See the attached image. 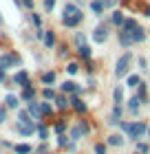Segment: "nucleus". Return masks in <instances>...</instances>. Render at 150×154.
I'll return each mask as SVG.
<instances>
[{"mask_svg":"<svg viewBox=\"0 0 150 154\" xmlns=\"http://www.w3.org/2000/svg\"><path fill=\"white\" fill-rule=\"evenodd\" d=\"M53 7H55V0H46V2H44V9H46V11H51Z\"/></svg>","mask_w":150,"mask_h":154,"instance_id":"obj_31","label":"nucleus"},{"mask_svg":"<svg viewBox=\"0 0 150 154\" xmlns=\"http://www.w3.org/2000/svg\"><path fill=\"white\" fill-rule=\"evenodd\" d=\"M86 132H88V125H86V121H82V123H77L75 128L71 130V139L75 141V139H80L82 134H86Z\"/></svg>","mask_w":150,"mask_h":154,"instance_id":"obj_5","label":"nucleus"},{"mask_svg":"<svg viewBox=\"0 0 150 154\" xmlns=\"http://www.w3.org/2000/svg\"><path fill=\"white\" fill-rule=\"evenodd\" d=\"M42 82H44V84H53L55 82V73H44V75H42Z\"/></svg>","mask_w":150,"mask_h":154,"instance_id":"obj_19","label":"nucleus"},{"mask_svg":"<svg viewBox=\"0 0 150 154\" xmlns=\"http://www.w3.org/2000/svg\"><path fill=\"white\" fill-rule=\"evenodd\" d=\"M130 38H132V42H144V40H146V33H144L141 26H137V29L130 33Z\"/></svg>","mask_w":150,"mask_h":154,"instance_id":"obj_9","label":"nucleus"},{"mask_svg":"<svg viewBox=\"0 0 150 154\" xmlns=\"http://www.w3.org/2000/svg\"><path fill=\"white\" fill-rule=\"evenodd\" d=\"M75 40H77V44H80V46H84V35H82V33H77Z\"/></svg>","mask_w":150,"mask_h":154,"instance_id":"obj_36","label":"nucleus"},{"mask_svg":"<svg viewBox=\"0 0 150 154\" xmlns=\"http://www.w3.org/2000/svg\"><path fill=\"white\" fill-rule=\"evenodd\" d=\"M77 51H80V55H82V57H91V46L88 44H84V46H80V48H77Z\"/></svg>","mask_w":150,"mask_h":154,"instance_id":"obj_14","label":"nucleus"},{"mask_svg":"<svg viewBox=\"0 0 150 154\" xmlns=\"http://www.w3.org/2000/svg\"><path fill=\"white\" fill-rule=\"evenodd\" d=\"M148 137H150V130H148Z\"/></svg>","mask_w":150,"mask_h":154,"instance_id":"obj_44","label":"nucleus"},{"mask_svg":"<svg viewBox=\"0 0 150 154\" xmlns=\"http://www.w3.org/2000/svg\"><path fill=\"white\" fill-rule=\"evenodd\" d=\"M121 115V106H119V103H117V106H115V110H113V117H115V121H117V117Z\"/></svg>","mask_w":150,"mask_h":154,"instance_id":"obj_33","label":"nucleus"},{"mask_svg":"<svg viewBox=\"0 0 150 154\" xmlns=\"http://www.w3.org/2000/svg\"><path fill=\"white\" fill-rule=\"evenodd\" d=\"M121 99H124V90H121V88H115V101L121 103Z\"/></svg>","mask_w":150,"mask_h":154,"instance_id":"obj_26","label":"nucleus"},{"mask_svg":"<svg viewBox=\"0 0 150 154\" xmlns=\"http://www.w3.org/2000/svg\"><path fill=\"white\" fill-rule=\"evenodd\" d=\"M73 108L77 110V112H86V106H84V103L77 99V97H73Z\"/></svg>","mask_w":150,"mask_h":154,"instance_id":"obj_13","label":"nucleus"},{"mask_svg":"<svg viewBox=\"0 0 150 154\" xmlns=\"http://www.w3.org/2000/svg\"><path fill=\"white\" fill-rule=\"evenodd\" d=\"M40 137L46 139V128H44V125H40Z\"/></svg>","mask_w":150,"mask_h":154,"instance_id":"obj_37","label":"nucleus"},{"mask_svg":"<svg viewBox=\"0 0 150 154\" xmlns=\"http://www.w3.org/2000/svg\"><path fill=\"white\" fill-rule=\"evenodd\" d=\"M130 53H124L119 57V62H117V66H115V75L117 77H124V75H128V64H130Z\"/></svg>","mask_w":150,"mask_h":154,"instance_id":"obj_4","label":"nucleus"},{"mask_svg":"<svg viewBox=\"0 0 150 154\" xmlns=\"http://www.w3.org/2000/svg\"><path fill=\"white\" fill-rule=\"evenodd\" d=\"M0 22H2V16H0Z\"/></svg>","mask_w":150,"mask_h":154,"instance_id":"obj_42","label":"nucleus"},{"mask_svg":"<svg viewBox=\"0 0 150 154\" xmlns=\"http://www.w3.org/2000/svg\"><path fill=\"white\" fill-rule=\"evenodd\" d=\"M20 2H22L24 7H29V9H31V7H33V0H20Z\"/></svg>","mask_w":150,"mask_h":154,"instance_id":"obj_38","label":"nucleus"},{"mask_svg":"<svg viewBox=\"0 0 150 154\" xmlns=\"http://www.w3.org/2000/svg\"><path fill=\"white\" fill-rule=\"evenodd\" d=\"M64 128H66V123H64V121H58V123H55V130H58V132H64Z\"/></svg>","mask_w":150,"mask_h":154,"instance_id":"obj_32","label":"nucleus"},{"mask_svg":"<svg viewBox=\"0 0 150 154\" xmlns=\"http://www.w3.org/2000/svg\"><path fill=\"white\" fill-rule=\"evenodd\" d=\"M135 154H141V152H135Z\"/></svg>","mask_w":150,"mask_h":154,"instance_id":"obj_43","label":"nucleus"},{"mask_svg":"<svg viewBox=\"0 0 150 154\" xmlns=\"http://www.w3.org/2000/svg\"><path fill=\"white\" fill-rule=\"evenodd\" d=\"M22 97H24L27 101H33V90H31V86H29V88H24V93H22Z\"/></svg>","mask_w":150,"mask_h":154,"instance_id":"obj_22","label":"nucleus"},{"mask_svg":"<svg viewBox=\"0 0 150 154\" xmlns=\"http://www.w3.org/2000/svg\"><path fill=\"white\" fill-rule=\"evenodd\" d=\"M58 106H60V108H66V106H69V103H66V97H64V95L58 97Z\"/></svg>","mask_w":150,"mask_h":154,"instance_id":"obj_30","label":"nucleus"},{"mask_svg":"<svg viewBox=\"0 0 150 154\" xmlns=\"http://www.w3.org/2000/svg\"><path fill=\"white\" fill-rule=\"evenodd\" d=\"M139 99H137V97H132V99H130V110H132V112H137V108H139Z\"/></svg>","mask_w":150,"mask_h":154,"instance_id":"obj_24","label":"nucleus"},{"mask_svg":"<svg viewBox=\"0 0 150 154\" xmlns=\"http://www.w3.org/2000/svg\"><path fill=\"white\" fill-rule=\"evenodd\" d=\"M62 88H64V93H77V90H80L75 82H64V84H62Z\"/></svg>","mask_w":150,"mask_h":154,"instance_id":"obj_10","label":"nucleus"},{"mask_svg":"<svg viewBox=\"0 0 150 154\" xmlns=\"http://www.w3.org/2000/svg\"><path fill=\"white\" fill-rule=\"evenodd\" d=\"M146 16H148V18H150V7H148V9H146Z\"/></svg>","mask_w":150,"mask_h":154,"instance_id":"obj_41","label":"nucleus"},{"mask_svg":"<svg viewBox=\"0 0 150 154\" xmlns=\"http://www.w3.org/2000/svg\"><path fill=\"white\" fill-rule=\"evenodd\" d=\"M31 145H16V154H29Z\"/></svg>","mask_w":150,"mask_h":154,"instance_id":"obj_18","label":"nucleus"},{"mask_svg":"<svg viewBox=\"0 0 150 154\" xmlns=\"http://www.w3.org/2000/svg\"><path fill=\"white\" fill-rule=\"evenodd\" d=\"M119 125H121V130L128 132V137H130V139H139L146 132V123L144 121H135V123H121L119 121Z\"/></svg>","mask_w":150,"mask_h":154,"instance_id":"obj_2","label":"nucleus"},{"mask_svg":"<svg viewBox=\"0 0 150 154\" xmlns=\"http://www.w3.org/2000/svg\"><path fill=\"white\" fill-rule=\"evenodd\" d=\"M124 22H126V20H124V16H121L119 11L113 13V24H124Z\"/></svg>","mask_w":150,"mask_h":154,"instance_id":"obj_17","label":"nucleus"},{"mask_svg":"<svg viewBox=\"0 0 150 154\" xmlns=\"http://www.w3.org/2000/svg\"><path fill=\"white\" fill-rule=\"evenodd\" d=\"M13 82H16V84H20V86H24V88H29V75H27V71H20V73H16Z\"/></svg>","mask_w":150,"mask_h":154,"instance_id":"obj_8","label":"nucleus"},{"mask_svg":"<svg viewBox=\"0 0 150 154\" xmlns=\"http://www.w3.org/2000/svg\"><path fill=\"white\" fill-rule=\"evenodd\" d=\"M108 143L110 145H121V143H124V139H121L119 134H113V137H108Z\"/></svg>","mask_w":150,"mask_h":154,"instance_id":"obj_16","label":"nucleus"},{"mask_svg":"<svg viewBox=\"0 0 150 154\" xmlns=\"http://www.w3.org/2000/svg\"><path fill=\"white\" fill-rule=\"evenodd\" d=\"M29 112H31L35 119H40V115H42V110H40V103H33V101H31V103H29Z\"/></svg>","mask_w":150,"mask_h":154,"instance_id":"obj_11","label":"nucleus"},{"mask_svg":"<svg viewBox=\"0 0 150 154\" xmlns=\"http://www.w3.org/2000/svg\"><path fill=\"white\" fill-rule=\"evenodd\" d=\"M106 38H108V29H106L104 24H99L97 29H95V35H93V40H95V42H104Z\"/></svg>","mask_w":150,"mask_h":154,"instance_id":"obj_7","label":"nucleus"},{"mask_svg":"<svg viewBox=\"0 0 150 154\" xmlns=\"http://www.w3.org/2000/svg\"><path fill=\"white\" fill-rule=\"evenodd\" d=\"M137 150L144 154V152H148V145H146V143H137Z\"/></svg>","mask_w":150,"mask_h":154,"instance_id":"obj_35","label":"nucleus"},{"mask_svg":"<svg viewBox=\"0 0 150 154\" xmlns=\"http://www.w3.org/2000/svg\"><path fill=\"white\" fill-rule=\"evenodd\" d=\"M77 68H80V66H77L75 62H71V64L66 66V73H71V75H75V73H77Z\"/></svg>","mask_w":150,"mask_h":154,"instance_id":"obj_25","label":"nucleus"},{"mask_svg":"<svg viewBox=\"0 0 150 154\" xmlns=\"http://www.w3.org/2000/svg\"><path fill=\"white\" fill-rule=\"evenodd\" d=\"M115 2H117V0H104V9H108V7H115Z\"/></svg>","mask_w":150,"mask_h":154,"instance_id":"obj_34","label":"nucleus"},{"mask_svg":"<svg viewBox=\"0 0 150 154\" xmlns=\"http://www.w3.org/2000/svg\"><path fill=\"white\" fill-rule=\"evenodd\" d=\"M16 130L20 134H33V121L29 119L27 112H20V123L16 125Z\"/></svg>","mask_w":150,"mask_h":154,"instance_id":"obj_3","label":"nucleus"},{"mask_svg":"<svg viewBox=\"0 0 150 154\" xmlns=\"http://www.w3.org/2000/svg\"><path fill=\"white\" fill-rule=\"evenodd\" d=\"M135 29H137V22H135V20H126V22L121 24V33L119 35H130Z\"/></svg>","mask_w":150,"mask_h":154,"instance_id":"obj_6","label":"nucleus"},{"mask_svg":"<svg viewBox=\"0 0 150 154\" xmlns=\"http://www.w3.org/2000/svg\"><path fill=\"white\" fill-rule=\"evenodd\" d=\"M137 84H141L139 75H130V77H128V86H137Z\"/></svg>","mask_w":150,"mask_h":154,"instance_id":"obj_21","label":"nucleus"},{"mask_svg":"<svg viewBox=\"0 0 150 154\" xmlns=\"http://www.w3.org/2000/svg\"><path fill=\"white\" fill-rule=\"evenodd\" d=\"M5 117H7V112H5V108H0V123L5 121Z\"/></svg>","mask_w":150,"mask_h":154,"instance_id":"obj_39","label":"nucleus"},{"mask_svg":"<svg viewBox=\"0 0 150 154\" xmlns=\"http://www.w3.org/2000/svg\"><path fill=\"white\" fill-rule=\"evenodd\" d=\"M137 99H139V101H144V99H146V86H144V84H139V90H137Z\"/></svg>","mask_w":150,"mask_h":154,"instance_id":"obj_20","label":"nucleus"},{"mask_svg":"<svg viewBox=\"0 0 150 154\" xmlns=\"http://www.w3.org/2000/svg\"><path fill=\"white\" fill-rule=\"evenodd\" d=\"M82 22V11L75 5H66L64 7V24L66 26H77Z\"/></svg>","mask_w":150,"mask_h":154,"instance_id":"obj_1","label":"nucleus"},{"mask_svg":"<svg viewBox=\"0 0 150 154\" xmlns=\"http://www.w3.org/2000/svg\"><path fill=\"white\" fill-rule=\"evenodd\" d=\"M40 110H42V115H51V110H53V108L44 101V103H40Z\"/></svg>","mask_w":150,"mask_h":154,"instance_id":"obj_23","label":"nucleus"},{"mask_svg":"<svg viewBox=\"0 0 150 154\" xmlns=\"http://www.w3.org/2000/svg\"><path fill=\"white\" fill-rule=\"evenodd\" d=\"M91 7H93V11H95V13H102V9H104V5H102V2H93Z\"/></svg>","mask_w":150,"mask_h":154,"instance_id":"obj_29","label":"nucleus"},{"mask_svg":"<svg viewBox=\"0 0 150 154\" xmlns=\"http://www.w3.org/2000/svg\"><path fill=\"white\" fill-rule=\"evenodd\" d=\"M95 154H106V145L104 143H97L95 145Z\"/></svg>","mask_w":150,"mask_h":154,"instance_id":"obj_28","label":"nucleus"},{"mask_svg":"<svg viewBox=\"0 0 150 154\" xmlns=\"http://www.w3.org/2000/svg\"><path fill=\"white\" fill-rule=\"evenodd\" d=\"M53 42H55V35H53L51 31H46V35H44V44L51 48V46H53Z\"/></svg>","mask_w":150,"mask_h":154,"instance_id":"obj_15","label":"nucleus"},{"mask_svg":"<svg viewBox=\"0 0 150 154\" xmlns=\"http://www.w3.org/2000/svg\"><path fill=\"white\" fill-rule=\"evenodd\" d=\"M42 95H44V99H53V97H55V93L51 88H44V90H42Z\"/></svg>","mask_w":150,"mask_h":154,"instance_id":"obj_27","label":"nucleus"},{"mask_svg":"<svg viewBox=\"0 0 150 154\" xmlns=\"http://www.w3.org/2000/svg\"><path fill=\"white\" fill-rule=\"evenodd\" d=\"M5 79V66H0V82Z\"/></svg>","mask_w":150,"mask_h":154,"instance_id":"obj_40","label":"nucleus"},{"mask_svg":"<svg viewBox=\"0 0 150 154\" xmlns=\"http://www.w3.org/2000/svg\"><path fill=\"white\" fill-rule=\"evenodd\" d=\"M7 106H9V108H18V97L16 95H7Z\"/></svg>","mask_w":150,"mask_h":154,"instance_id":"obj_12","label":"nucleus"}]
</instances>
